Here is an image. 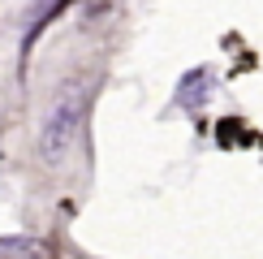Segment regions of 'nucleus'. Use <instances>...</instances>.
<instances>
[{
	"instance_id": "obj_1",
	"label": "nucleus",
	"mask_w": 263,
	"mask_h": 259,
	"mask_svg": "<svg viewBox=\"0 0 263 259\" xmlns=\"http://www.w3.org/2000/svg\"><path fill=\"white\" fill-rule=\"evenodd\" d=\"M82 117H86V86L82 82H65L57 95H52L48 113L39 121V156L48 164H61L69 156L73 138L82 130Z\"/></svg>"
}]
</instances>
